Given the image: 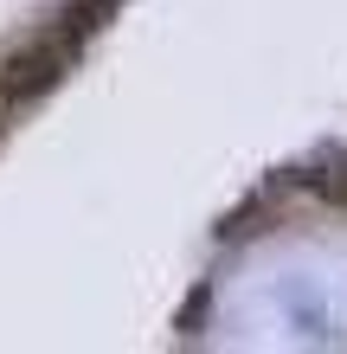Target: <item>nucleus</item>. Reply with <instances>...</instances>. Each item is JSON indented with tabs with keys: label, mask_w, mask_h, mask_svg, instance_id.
<instances>
[{
	"label": "nucleus",
	"mask_w": 347,
	"mask_h": 354,
	"mask_svg": "<svg viewBox=\"0 0 347 354\" xmlns=\"http://www.w3.org/2000/svg\"><path fill=\"white\" fill-rule=\"evenodd\" d=\"M77 58V46L65 32H46V39H32V46H19L7 65H0V84H7L13 103H26V97H46L58 77H65V65Z\"/></svg>",
	"instance_id": "f257e3e1"
},
{
	"label": "nucleus",
	"mask_w": 347,
	"mask_h": 354,
	"mask_svg": "<svg viewBox=\"0 0 347 354\" xmlns=\"http://www.w3.org/2000/svg\"><path fill=\"white\" fill-rule=\"evenodd\" d=\"M110 13H116V0H77V7L65 13V26H58V32H65L71 46H84V39H90L97 26H103Z\"/></svg>",
	"instance_id": "f03ea898"
},
{
	"label": "nucleus",
	"mask_w": 347,
	"mask_h": 354,
	"mask_svg": "<svg viewBox=\"0 0 347 354\" xmlns=\"http://www.w3.org/2000/svg\"><path fill=\"white\" fill-rule=\"evenodd\" d=\"M7 110H13V97H7V84H0V122H7Z\"/></svg>",
	"instance_id": "7ed1b4c3"
}]
</instances>
